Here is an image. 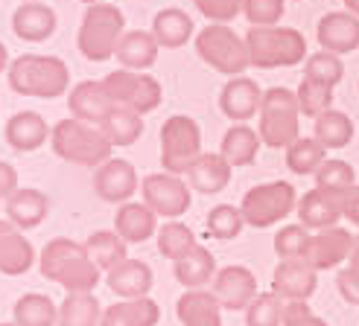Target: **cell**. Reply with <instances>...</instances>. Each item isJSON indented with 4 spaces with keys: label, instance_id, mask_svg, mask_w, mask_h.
I'll list each match as a JSON object with an SVG mask.
<instances>
[{
    "label": "cell",
    "instance_id": "cell-1",
    "mask_svg": "<svg viewBox=\"0 0 359 326\" xmlns=\"http://www.w3.org/2000/svg\"><path fill=\"white\" fill-rule=\"evenodd\" d=\"M39 271L41 277L50 283H59L67 295H79V292H94L102 280L100 265L88 257L85 245L59 236L50 239L39 257Z\"/></svg>",
    "mask_w": 359,
    "mask_h": 326
},
{
    "label": "cell",
    "instance_id": "cell-2",
    "mask_svg": "<svg viewBox=\"0 0 359 326\" xmlns=\"http://www.w3.org/2000/svg\"><path fill=\"white\" fill-rule=\"evenodd\" d=\"M9 87L21 97L56 99L70 90V70L59 56H39V52H24L6 70Z\"/></svg>",
    "mask_w": 359,
    "mask_h": 326
},
{
    "label": "cell",
    "instance_id": "cell-3",
    "mask_svg": "<svg viewBox=\"0 0 359 326\" xmlns=\"http://www.w3.org/2000/svg\"><path fill=\"white\" fill-rule=\"evenodd\" d=\"M245 47L257 70H280L307 62V41L292 27H251L245 32Z\"/></svg>",
    "mask_w": 359,
    "mask_h": 326
},
{
    "label": "cell",
    "instance_id": "cell-4",
    "mask_svg": "<svg viewBox=\"0 0 359 326\" xmlns=\"http://www.w3.org/2000/svg\"><path fill=\"white\" fill-rule=\"evenodd\" d=\"M50 146L62 160L79 163V166H100V163H105L114 152V146L109 143V137L102 134L100 125L76 120V117H67L53 125Z\"/></svg>",
    "mask_w": 359,
    "mask_h": 326
},
{
    "label": "cell",
    "instance_id": "cell-5",
    "mask_svg": "<svg viewBox=\"0 0 359 326\" xmlns=\"http://www.w3.org/2000/svg\"><path fill=\"white\" fill-rule=\"evenodd\" d=\"M260 140L269 149H290L301 137V108L295 90L290 87H269L260 99Z\"/></svg>",
    "mask_w": 359,
    "mask_h": 326
},
{
    "label": "cell",
    "instance_id": "cell-6",
    "mask_svg": "<svg viewBox=\"0 0 359 326\" xmlns=\"http://www.w3.org/2000/svg\"><path fill=\"white\" fill-rule=\"evenodd\" d=\"M123 32H126V15L114 3L88 6L82 15V24H79L76 47L88 62L102 64V62L114 59Z\"/></svg>",
    "mask_w": 359,
    "mask_h": 326
},
{
    "label": "cell",
    "instance_id": "cell-7",
    "mask_svg": "<svg viewBox=\"0 0 359 326\" xmlns=\"http://www.w3.org/2000/svg\"><path fill=\"white\" fill-rule=\"evenodd\" d=\"M196 52L208 67L225 76H243V70L251 64L245 38H240L228 24H208L196 35Z\"/></svg>",
    "mask_w": 359,
    "mask_h": 326
},
{
    "label": "cell",
    "instance_id": "cell-8",
    "mask_svg": "<svg viewBox=\"0 0 359 326\" xmlns=\"http://www.w3.org/2000/svg\"><path fill=\"white\" fill-rule=\"evenodd\" d=\"M202 155L199 122L187 114H172L161 125V166L170 175H187Z\"/></svg>",
    "mask_w": 359,
    "mask_h": 326
},
{
    "label": "cell",
    "instance_id": "cell-9",
    "mask_svg": "<svg viewBox=\"0 0 359 326\" xmlns=\"http://www.w3.org/2000/svg\"><path fill=\"white\" fill-rule=\"evenodd\" d=\"M295 207H298V195H295V187L290 184V180H269V184H257V187H251L243 195V201H240L245 225L257 227V230L275 227Z\"/></svg>",
    "mask_w": 359,
    "mask_h": 326
},
{
    "label": "cell",
    "instance_id": "cell-10",
    "mask_svg": "<svg viewBox=\"0 0 359 326\" xmlns=\"http://www.w3.org/2000/svg\"><path fill=\"white\" fill-rule=\"evenodd\" d=\"M105 90L111 94V99L120 108H132L137 114H149L164 99V87L161 82L149 73H140V70H111L109 76L102 79Z\"/></svg>",
    "mask_w": 359,
    "mask_h": 326
},
{
    "label": "cell",
    "instance_id": "cell-11",
    "mask_svg": "<svg viewBox=\"0 0 359 326\" xmlns=\"http://www.w3.org/2000/svg\"><path fill=\"white\" fill-rule=\"evenodd\" d=\"M140 192H143V204H149L155 215L164 219H178L190 210V187L182 180V175H170V172H155L140 180Z\"/></svg>",
    "mask_w": 359,
    "mask_h": 326
},
{
    "label": "cell",
    "instance_id": "cell-12",
    "mask_svg": "<svg viewBox=\"0 0 359 326\" xmlns=\"http://www.w3.org/2000/svg\"><path fill=\"white\" fill-rule=\"evenodd\" d=\"M140 190V178L135 166L123 157H109L97 166L94 175V192L109 204H126L132 201V195Z\"/></svg>",
    "mask_w": 359,
    "mask_h": 326
},
{
    "label": "cell",
    "instance_id": "cell-13",
    "mask_svg": "<svg viewBox=\"0 0 359 326\" xmlns=\"http://www.w3.org/2000/svg\"><path fill=\"white\" fill-rule=\"evenodd\" d=\"M257 295V277L245 265H225L213 277V297L228 312H245Z\"/></svg>",
    "mask_w": 359,
    "mask_h": 326
},
{
    "label": "cell",
    "instance_id": "cell-14",
    "mask_svg": "<svg viewBox=\"0 0 359 326\" xmlns=\"http://www.w3.org/2000/svg\"><path fill=\"white\" fill-rule=\"evenodd\" d=\"M351 248H353V236L345 227H325L310 236L307 253H304V262L316 271H330L339 268L345 260H351Z\"/></svg>",
    "mask_w": 359,
    "mask_h": 326
},
{
    "label": "cell",
    "instance_id": "cell-15",
    "mask_svg": "<svg viewBox=\"0 0 359 326\" xmlns=\"http://www.w3.org/2000/svg\"><path fill=\"white\" fill-rule=\"evenodd\" d=\"M298 222L307 230H325L336 227L339 219H345V195L327 192V190H310L298 198Z\"/></svg>",
    "mask_w": 359,
    "mask_h": 326
},
{
    "label": "cell",
    "instance_id": "cell-16",
    "mask_svg": "<svg viewBox=\"0 0 359 326\" xmlns=\"http://www.w3.org/2000/svg\"><path fill=\"white\" fill-rule=\"evenodd\" d=\"M318 285V271L304 260H280L272 271V292L280 300H310Z\"/></svg>",
    "mask_w": 359,
    "mask_h": 326
},
{
    "label": "cell",
    "instance_id": "cell-17",
    "mask_svg": "<svg viewBox=\"0 0 359 326\" xmlns=\"http://www.w3.org/2000/svg\"><path fill=\"white\" fill-rule=\"evenodd\" d=\"M67 108H70V117L100 125V122L117 108V102L111 99V94L105 90L102 82L85 79V82H79V85L70 87V94H67Z\"/></svg>",
    "mask_w": 359,
    "mask_h": 326
},
{
    "label": "cell",
    "instance_id": "cell-18",
    "mask_svg": "<svg viewBox=\"0 0 359 326\" xmlns=\"http://www.w3.org/2000/svg\"><path fill=\"white\" fill-rule=\"evenodd\" d=\"M105 285H109L120 300L147 297L152 292V285H155V277H152V268L143 260L126 257L123 262H117L114 268L105 271Z\"/></svg>",
    "mask_w": 359,
    "mask_h": 326
},
{
    "label": "cell",
    "instance_id": "cell-19",
    "mask_svg": "<svg viewBox=\"0 0 359 326\" xmlns=\"http://www.w3.org/2000/svg\"><path fill=\"white\" fill-rule=\"evenodd\" d=\"M316 38L327 52L345 56L359 50V17L351 12H327L316 27Z\"/></svg>",
    "mask_w": 359,
    "mask_h": 326
},
{
    "label": "cell",
    "instance_id": "cell-20",
    "mask_svg": "<svg viewBox=\"0 0 359 326\" xmlns=\"http://www.w3.org/2000/svg\"><path fill=\"white\" fill-rule=\"evenodd\" d=\"M35 262V248L24 236L21 227H15L9 219H0V274L21 277Z\"/></svg>",
    "mask_w": 359,
    "mask_h": 326
},
{
    "label": "cell",
    "instance_id": "cell-21",
    "mask_svg": "<svg viewBox=\"0 0 359 326\" xmlns=\"http://www.w3.org/2000/svg\"><path fill=\"white\" fill-rule=\"evenodd\" d=\"M260 99H263V90L257 87L255 79L248 76H231L219 94V108L228 120L234 122H245L251 117H257L260 111Z\"/></svg>",
    "mask_w": 359,
    "mask_h": 326
},
{
    "label": "cell",
    "instance_id": "cell-22",
    "mask_svg": "<svg viewBox=\"0 0 359 326\" xmlns=\"http://www.w3.org/2000/svg\"><path fill=\"white\" fill-rule=\"evenodd\" d=\"M59 27V17L47 3H21L12 15V32L27 44L47 41Z\"/></svg>",
    "mask_w": 359,
    "mask_h": 326
},
{
    "label": "cell",
    "instance_id": "cell-23",
    "mask_svg": "<svg viewBox=\"0 0 359 326\" xmlns=\"http://www.w3.org/2000/svg\"><path fill=\"white\" fill-rule=\"evenodd\" d=\"M114 230L120 233V239L126 245H140V242L152 239L158 233V215H155V210H149V204H143V201L117 204Z\"/></svg>",
    "mask_w": 359,
    "mask_h": 326
},
{
    "label": "cell",
    "instance_id": "cell-24",
    "mask_svg": "<svg viewBox=\"0 0 359 326\" xmlns=\"http://www.w3.org/2000/svg\"><path fill=\"white\" fill-rule=\"evenodd\" d=\"M47 215H50V198L47 192L35 187H18L6 198V219L21 230H35Z\"/></svg>",
    "mask_w": 359,
    "mask_h": 326
},
{
    "label": "cell",
    "instance_id": "cell-25",
    "mask_svg": "<svg viewBox=\"0 0 359 326\" xmlns=\"http://www.w3.org/2000/svg\"><path fill=\"white\" fill-rule=\"evenodd\" d=\"M53 129L47 125V120L35 111H18L6 120V129H4V137L6 143L15 149V152H35L41 149L44 143L50 140Z\"/></svg>",
    "mask_w": 359,
    "mask_h": 326
},
{
    "label": "cell",
    "instance_id": "cell-26",
    "mask_svg": "<svg viewBox=\"0 0 359 326\" xmlns=\"http://www.w3.org/2000/svg\"><path fill=\"white\" fill-rule=\"evenodd\" d=\"M175 318L182 326H222V306L205 288H187L175 300Z\"/></svg>",
    "mask_w": 359,
    "mask_h": 326
},
{
    "label": "cell",
    "instance_id": "cell-27",
    "mask_svg": "<svg viewBox=\"0 0 359 326\" xmlns=\"http://www.w3.org/2000/svg\"><path fill=\"white\" fill-rule=\"evenodd\" d=\"M231 172H234V166L219 152H202L199 160L187 169V180L196 192L217 195L231 184Z\"/></svg>",
    "mask_w": 359,
    "mask_h": 326
},
{
    "label": "cell",
    "instance_id": "cell-28",
    "mask_svg": "<svg viewBox=\"0 0 359 326\" xmlns=\"http://www.w3.org/2000/svg\"><path fill=\"white\" fill-rule=\"evenodd\" d=\"M158 50H161V44L155 41L152 32H147V29H129V32H123L114 59L120 62V67L140 70V73H143V70H149L158 62Z\"/></svg>",
    "mask_w": 359,
    "mask_h": 326
},
{
    "label": "cell",
    "instance_id": "cell-29",
    "mask_svg": "<svg viewBox=\"0 0 359 326\" xmlns=\"http://www.w3.org/2000/svg\"><path fill=\"white\" fill-rule=\"evenodd\" d=\"M161 320V306L147 295V297H129L111 303L102 312L100 326H158Z\"/></svg>",
    "mask_w": 359,
    "mask_h": 326
},
{
    "label": "cell",
    "instance_id": "cell-30",
    "mask_svg": "<svg viewBox=\"0 0 359 326\" xmlns=\"http://www.w3.org/2000/svg\"><path fill=\"white\" fill-rule=\"evenodd\" d=\"M155 41L164 47V50H178L184 47L190 38H193V17L184 12V9H161L155 17H152V29Z\"/></svg>",
    "mask_w": 359,
    "mask_h": 326
},
{
    "label": "cell",
    "instance_id": "cell-31",
    "mask_svg": "<svg viewBox=\"0 0 359 326\" xmlns=\"http://www.w3.org/2000/svg\"><path fill=\"white\" fill-rule=\"evenodd\" d=\"M263 146V140L255 129L237 122L222 134V146H219V155L231 163V166H251L257 160V152Z\"/></svg>",
    "mask_w": 359,
    "mask_h": 326
},
{
    "label": "cell",
    "instance_id": "cell-32",
    "mask_svg": "<svg viewBox=\"0 0 359 326\" xmlns=\"http://www.w3.org/2000/svg\"><path fill=\"white\" fill-rule=\"evenodd\" d=\"M213 277H217V260L202 245H196L187 257L175 262V280L184 288H205Z\"/></svg>",
    "mask_w": 359,
    "mask_h": 326
},
{
    "label": "cell",
    "instance_id": "cell-33",
    "mask_svg": "<svg viewBox=\"0 0 359 326\" xmlns=\"http://www.w3.org/2000/svg\"><path fill=\"white\" fill-rule=\"evenodd\" d=\"M12 318L18 326H56L59 323V306L47 295L29 292V295L15 300Z\"/></svg>",
    "mask_w": 359,
    "mask_h": 326
},
{
    "label": "cell",
    "instance_id": "cell-34",
    "mask_svg": "<svg viewBox=\"0 0 359 326\" xmlns=\"http://www.w3.org/2000/svg\"><path fill=\"white\" fill-rule=\"evenodd\" d=\"M102 134L109 137V143L117 149V146H132L135 140H140L143 134V114L132 111V108H114V111L100 122Z\"/></svg>",
    "mask_w": 359,
    "mask_h": 326
},
{
    "label": "cell",
    "instance_id": "cell-35",
    "mask_svg": "<svg viewBox=\"0 0 359 326\" xmlns=\"http://www.w3.org/2000/svg\"><path fill=\"white\" fill-rule=\"evenodd\" d=\"M102 309L94 292H79V295H67L59 303V323L56 326H100Z\"/></svg>",
    "mask_w": 359,
    "mask_h": 326
},
{
    "label": "cell",
    "instance_id": "cell-36",
    "mask_svg": "<svg viewBox=\"0 0 359 326\" xmlns=\"http://www.w3.org/2000/svg\"><path fill=\"white\" fill-rule=\"evenodd\" d=\"M353 120L345 114V111H325L321 117H316V140L321 143L325 149H345L348 143L353 140Z\"/></svg>",
    "mask_w": 359,
    "mask_h": 326
},
{
    "label": "cell",
    "instance_id": "cell-37",
    "mask_svg": "<svg viewBox=\"0 0 359 326\" xmlns=\"http://www.w3.org/2000/svg\"><path fill=\"white\" fill-rule=\"evenodd\" d=\"M82 245H85V250H88V257H91V260L100 265L102 274L129 257V250H126V242L120 239L117 230H97V233H91V236H88Z\"/></svg>",
    "mask_w": 359,
    "mask_h": 326
},
{
    "label": "cell",
    "instance_id": "cell-38",
    "mask_svg": "<svg viewBox=\"0 0 359 326\" xmlns=\"http://www.w3.org/2000/svg\"><path fill=\"white\" fill-rule=\"evenodd\" d=\"M325 160H327V149L316 137H298L286 149V166L295 175H316Z\"/></svg>",
    "mask_w": 359,
    "mask_h": 326
},
{
    "label": "cell",
    "instance_id": "cell-39",
    "mask_svg": "<svg viewBox=\"0 0 359 326\" xmlns=\"http://www.w3.org/2000/svg\"><path fill=\"white\" fill-rule=\"evenodd\" d=\"M155 239H158L161 257H167V260H172V262H178L182 257H187V253H190L196 245H199V242H196V233H193L187 225L175 222V219H170L164 227H161V230L155 233Z\"/></svg>",
    "mask_w": 359,
    "mask_h": 326
},
{
    "label": "cell",
    "instance_id": "cell-40",
    "mask_svg": "<svg viewBox=\"0 0 359 326\" xmlns=\"http://www.w3.org/2000/svg\"><path fill=\"white\" fill-rule=\"evenodd\" d=\"M205 227H208V236L210 239H219V242L237 239L240 233H243V227H245L243 210L234 207V204H217V207L208 213Z\"/></svg>",
    "mask_w": 359,
    "mask_h": 326
},
{
    "label": "cell",
    "instance_id": "cell-41",
    "mask_svg": "<svg viewBox=\"0 0 359 326\" xmlns=\"http://www.w3.org/2000/svg\"><path fill=\"white\" fill-rule=\"evenodd\" d=\"M295 99L301 108V117H321L325 111L333 108V87L330 85H321L316 79H301L298 90H295Z\"/></svg>",
    "mask_w": 359,
    "mask_h": 326
},
{
    "label": "cell",
    "instance_id": "cell-42",
    "mask_svg": "<svg viewBox=\"0 0 359 326\" xmlns=\"http://www.w3.org/2000/svg\"><path fill=\"white\" fill-rule=\"evenodd\" d=\"M304 79H316L321 85H330L336 87L339 82L345 79V64L336 52H327V50H318L313 56H307L304 62Z\"/></svg>",
    "mask_w": 359,
    "mask_h": 326
},
{
    "label": "cell",
    "instance_id": "cell-43",
    "mask_svg": "<svg viewBox=\"0 0 359 326\" xmlns=\"http://www.w3.org/2000/svg\"><path fill=\"white\" fill-rule=\"evenodd\" d=\"M316 187L327 190V192L348 195L356 187V172L348 160H325L321 169L316 172Z\"/></svg>",
    "mask_w": 359,
    "mask_h": 326
},
{
    "label": "cell",
    "instance_id": "cell-44",
    "mask_svg": "<svg viewBox=\"0 0 359 326\" xmlns=\"http://www.w3.org/2000/svg\"><path fill=\"white\" fill-rule=\"evenodd\" d=\"M283 306L275 292H260L245 309V326H283Z\"/></svg>",
    "mask_w": 359,
    "mask_h": 326
},
{
    "label": "cell",
    "instance_id": "cell-45",
    "mask_svg": "<svg viewBox=\"0 0 359 326\" xmlns=\"http://www.w3.org/2000/svg\"><path fill=\"white\" fill-rule=\"evenodd\" d=\"M313 233L304 225H286L275 233V250L280 260H304Z\"/></svg>",
    "mask_w": 359,
    "mask_h": 326
},
{
    "label": "cell",
    "instance_id": "cell-46",
    "mask_svg": "<svg viewBox=\"0 0 359 326\" xmlns=\"http://www.w3.org/2000/svg\"><path fill=\"white\" fill-rule=\"evenodd\" d=\"M286 12V0H243V15L251 27H275Z\"/></svg>",
    "mask_w": 359,
    "mask_h": 326
},
{
    "label": "cell",
    "instance_id": "cell-47",
    "mask_svg": "<svg viewBox=\"0 0 359 326\" xmlns=\"http://www.w3.org/2000/svg\"><path fill=\"white\" fill-rule=\"evenodd\" d=\"M210 24H231L243 12V0H193Z\"/></svg>",
    "mask_w": 359,
    "mask_h": 326
},
{
    "label": "cell",
    "instance_id": "cell-48",
    "mask_svg": "<svg viewBox=\"0 0 359 326\" xmlns=\"http://www.w3.org/2000/svg\"><path fill=\"white\" fill-rule=\"evenodd\" d=\"M283 326H327V320H321L307 300H286L283 306Z\"/></svg>",
    "mask_w": 359,
    "mask_h": 326
},
{
    "label": "cell",
    "instance_id": "cell-49",
    "mask_svg": "<svg viewBox=\"0 0 359 326\" xmlns=\"http://www.w3.org/2000/svg\"><path fill=\"white\" fill-rule=\"evenodd\" d=\"M336 288H339V295L345 297V303L359 306V268L348 265V268L339 271V277H336Z\"/></svg>",
    "mask_w": 359,
    "mask_h": 326
},
{
    "label": "cell",
    "instance_id": "cell-50",
    "mask_svg": "<svg viewBox=\"0 0 359 326\" xmlns=\"http://www.w3.org/2000/svg\"><path fill=\"white\" fill-rule=\"evenodd\" d=\"M21 187L18 184V169L12 166V163H6V160H0V201H6V198Z\"/></svg>",
    "mask_w": 359,
    "mask_h": 326
},
{
    "label": "cell",
    "instance_id": "cell-51",
    "mask_svg": "<svg viewBox=\"0 0 359 326\" xmlns=\"http://www.w3.org/2000/svg\"><path fill=\"white\" fill-rule=\"evenodd\" d=\"M345 219L359 227V187H353L348 195H345Z\"/></svg>",
    "mask_w": 359,
    "mask_h": 326
},
{
    "label": "cell",
    "instance_id": "cell-52",
    "mask_svg": "<svg viewBox=\"0 0 359 326\" xmlns=\"http://www.w3.org/2000/svg\"><path fill=\"white\" fill-rule=\"evenodd\" d=\"M9 50H6V44L4 41H0V73H6V70H9Z\"/></svg>",
    "mask_w": 359,
    "mask_h": 326
},
{
    "label": "cell",
    "instance_id": "cell-53",
    "mask_svg": "<svg viewBox=\"0 0 359 326\" xmlns=\"http://www.w3.org/2000/svg\"><path fill=\"white\" fill-rule=\"evenodd\" d=\"M351 265L359 268V233L353 236V248H351Z\"/></svg>",
    "mask_w": 359,
    "mask_h": 326
},
{
    "label": "cell",
    "instance_id": "cell-54",
    "mask_svg": "<svg viewBox=\"0 0 359 326\" xmlns=\"http://www.w3.org/2000/svg\"><path fill=\"white\" fill-rule=\"evenodd\" d=\"M342 3L348 6V12H351V15H356V17H359V0H342Z\"/></svg>",
    "mask_w": 359,
    "mask_h": 326
},
{
    "label": "cell",
    "instance_id": "cell-55",
    "mask_svg": "<svg viewBox=\"0 0 359 326\" xmlns=\"http://www.w3.org/2000/svg\"><path fill=\"white\" fill-rule=\"evenodd\" d=\"M85 6H97V3H105V0H82Z\"/></svg>",
    "mask_w": 359,
    "mask_h": 326
},
{
    "label": "cell",
    "instance_id": "cell-56",
    "mask_svg": "<svg viewBox=\"0 0 359 326\" xmlns=\"http://www.w3.org/2000/svg\"><path fill=\"white\" fill-rule=\"evenodd\" d=\"M24 3H44V0H24Z\"/></svg>",
    "mask_w": 359,
    "mask_h": 326
},
{
    "label": "cell",
    "instance_id": "cell-57",
    "mask_svg": "<svg viewBox=\"0 0 359 326\" xmlns=\"http://www.w3.org/2000/svg\"><path fill=\"white\" fill-rule=\"evenodd\" d=\"M0 326H18V323H15V320H12V323H0Z\"/></svg>",
    "mask_w": 359,
    "mask_h": 326
}]
</instances>
